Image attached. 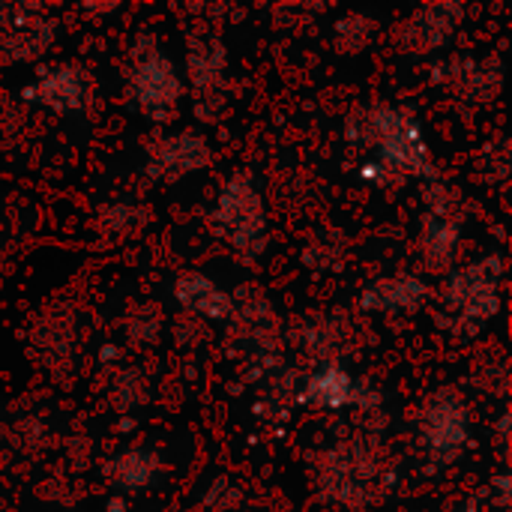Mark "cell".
<instances>
[{"mask_svg": "<svg viewBox=\"0 0 512 512\" xmlns=\"http://www.w3.org/2000/svg\"><path fill=\"white\" fill-rule=\"evenodd\" d=\"M345 135L357 147H375L378 165L399 174H432L429 147L414 114L393 105H375L354 114Z\"/></svg>", "mask_w": 512, "mask_h": 512, "instance_id": "obj_1", "label": "cell"}, {"mask_svg": "<svg viewBox=\"0 0 512 512\" xmlns=\"http://www.w3.org/2000/svg\"><path fill=\"white\" fill-rule=\"evenodd\" d=\"M213 222H216L219 234H225L228 243L234 249H240L243 255H258L267 246L264 201H261L255 183L243 174H234L222 186L216 210H213Z\"/></svg>", "mask_w": 512, "mask_h": 512, "instance_id": "obj_2", "label": "cell"}, {"mask_svg": "<svg viewBox=\"0 0 512 512\" xmlns=\"http://www.w3.org/2000/svg\"><path fill=\"white\" fill-rule=\"evenodd\" d=\"M129 90L135 105L150 117V120H165L180 96H183V81L174 69V63L156 48V39H147V48H135L132 54V75H129Z\"/></svg>", "mask_w": 512, "mask_h": 512, "instance_id": "obj_3", "label": "cell"}, {"mask_svg": "<svg viewBox=\"0 0 512 512\" xmlns=\"http://www.w3.org/2000/svg\"><path fill=\"white\" fill-rule=\"evenodd\" d=\"M501 258L474 261L450 276L447 303L465 321H489L501 309Z\"/></svg>", "mask_w": 512, "mask_h": 512, "instance_id": "obj_4", "label": "cell"}, {"mask_svg": "<svg viewBox=\"0 0 512 512\" xmlns=\"http://www.w3.org/2000/svg\"><path fill=\"white\" fill-rule=\"evenodd\" d=\"M423 444L432 456H456L471 435L468 405L456 390H438L420 411Z\"/></svg>", "mask_w": 512, "mask_h": 512, "instance_id": "obj_5", "label": "cell"}, {"mask_svg": "<svg viewBox=\"0 0 512 512\" xmlns=\"http://www.w3.org/2000/svg\"><path fill=\"white\" fill-rule=\"evenodd\" d=\"M21 96L27 102L45 105V108H51L57 114H69V111L84 108V102L90 96V78H87V72L81 66L60 63V66L45 69L36 84H27L21 90Z\"/></svg>", "mask_w": 512, "mask_h": 512, "instance_id": "obj_6", "label": "cell"}, {"mask_svg": "<svg viewBox=\"0 0 512 512\" xmlns=\"http://www.w3.org/2000/svg\"><path fill=\"white\" fill-rule=\"evenodd\" d=\"M3 39H0V51L9 60H33L42 51H48L51 39H54V24L48 18H42L33 9H3Z\"/></svg>", "mask_w": 512, "mask_h": 512, "instance_id": "obj_7", "label": "cell"}, {"mask_svg": "<svg viewBox=\"0 0 512 512\" xmlns=\"http://www.w3.org/2000/svg\"><path fill=\"white\" fill-rule=\"evenodd\" d=\"M207 165H210V147L195 132H177V135L159 138L150 147V174L156 177L180 180Z\"/></svg>", "mask_w": 512, "mask_h": 512, "instance_id": "obj_8", "label": "cell"}, {"mask_svg": "<svg viewBox=\"0 0 512 512\" xmlns=\"http://www.w3.org/2000/svg\"><path fill=\"white\" fill-rule=\"evenodd\" d=\"M459 15H462V6H456V3H441V6L420 9L399 30V51H405V54H429V51L441 48L450 39V33L456 30Z\"/></svg>", "mask_w": 512, "mask_h": 512, "instance_id": "obj_9", "label": "cell"}, {"mask_svg": "<svg viewBox=\"0 0 512 512\" xmlns=\"http://www.w3.org/2000/svg\"><path fill=\"white\" fill-rule=\"evenodd\" d=\"M429 297V288L423 279L417 276H387V279H378L372 282L363 297H360V306L366 312H417Z\"/></svg>", "mask_w": 512, "mask_h": 512, "instance_id": "obj_10", "label": "cell"}, {"mask_svg": "<svg viewBox=\"0 0 512 512\" xmlns=\"http://www.w3.org/2000/svg\"><path fill=\"white\" fill-rule=\"evenodd\" d=\"M174 300L207 321H228L234 315V300L204 273H183L174 282Z\"/></svg>", "mask_w": 512, "mask_h": 512, "instance_id": "obj_11", "label": "cell"}, {"mask_svg": "<svg viewBox=\"0 0 512 512\" xmlns=\"http://www.w3.org/2000/svg\"><path fill=\"white\" fill-rule=\"evenodd\" d=\"M357 381L354 375L339 366V363H327L324 369H318L315 375H309L300 402L324 408V411H342V408H354L357 402Z\"/></svg>", "mask_w": 512, "mask_h": 512, "instance_id": "obj_12", "label": "cell"}, {"mask_svg": "<svg viewBox=\"0 0 512 512\" xmlns=\"http://www.w3.org/2000/svg\"><path fill=\"white\" fill-rule=\"evenodd\" d=\"M420 252H423V261L432 273L450 270V264L456 261V252H459V222L450 216L432 213L426 219V228H423Z\"/></svg>", "mask_w": 512, "mask_h": 512, "instance_id": "obj_13", "label": "cell"}, {"mask_svg": "<svg viewBox=\"0 0 512 512\" xmlns=\"http://www.w3.org/2000/svg\"><path fill=\"white\" fill-rule=\"evenodd\" d=\"M156 468H159V459L153 450L132 447V450H123L120 456H114V462L105 471L120 492H141L153 483Z\"/></svg>", "mask_w": 512, "mask_h": 512, "instance_id": "obj_14", "label": "cell"}, {"mask_svg": "<svg viewBox=\"0 0 512 512\" xmlns=\"http://www.w3.org/2000/svg\"><path fill=\"white\" fill-rule=\"evenodd\" d=\"M186 72L195 87H213L225 72V48L216 39H192L186 51Z\"/></svg>", "mask_w": 512, "mask_h": 512, "instance_id": "obj_15", "label": "cell"}, {"mask_svg": "<svg viewBox=\"0 0 512 512\" xmlns=\"http://www.w3.org/2000/svg\"><path fill=\"white\" fill-rule=\"evenodd\" d=\"M372 36V21L366 24V21H360V27L354 24V18H348V21H339V45H342V51H363V45H366V39Z\"/></svg>", "mask_w": 512, "mask_h": 512, "instance_id": "obj_16", "label": "cell"}, {"mask_svg": "<svg viewBox=\"0 0 512 512\" xmlns=\"http://www.w3.org/2000/svg\"><path fill=\"white\" fill-rule=\"evenodd\" d=\"M492 489H495V495H498V507H507V501H510V477H507V474H498V477L492 480Z\"/></svg>", "mask_w": 512, "mask_h": 512, "instance_id": "obj_17", "label": "cell"}, {"mask_svg": "<svg viewBox=\"0 0 512 512\" xmlns=\"http://www.w3.org/2000/svg\"><path fill=\"white\" fill-rule=\"evenodd\" d=\"M384 174H387V171H384L378 162H366V165H363V180H372V183H378Z\"/></svg>", "mask_w": 512, "mask_h": 512, "instance_id": "obj_18", "label": "cell"}, {"mask_svg": "<svg viewBox=\"0 0 512 512\" xmlns=\"http://www.w3.org/2000/svg\"><path fill=\"white\" fill-rule=\"evenodd\" d=\"M105 512H129V504H126V498H111L108 504H105Z\"/></svg>", "mask_w": 512, "mask_h": 512, "instance_id": "obj_19", "label": "cell"}, {"mask_svg": "<svg viewBox=\"0 0 512 512\" xmlns=\"http://www.w3.org/2000/svg\"><path fill=\"white\" fill-rule=\"evenodd\" d=\"M114 357H117V348H114V345H105V348L99 351V360H105V363H111Z\"/></svg>", "mask_w": 512, "mask_h": 512, "instance_id": "obj_20", "label": "cell"}, {"mask_svg": "<svg viewBox=\"0 0 512 512\" xmlns=\"http://www.w3.org/2000/svg\"><path fill=\"white\" fill-rule=\"evenodd\" d=\"M465 512H480V507H477V504H468V507H465Z\"/></svg>", "mask_w": 512, "mask_h": 512, "instance_id": "obj_21", "label": "cell"}]
</instances>
